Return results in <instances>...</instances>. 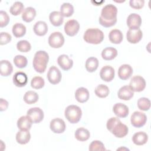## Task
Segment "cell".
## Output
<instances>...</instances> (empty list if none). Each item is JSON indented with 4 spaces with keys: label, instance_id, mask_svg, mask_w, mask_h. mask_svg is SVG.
<instances>
[{
    "label": "cell",
    "instance_id": "7",
    "mask_svg": "<svg viewBox=\"0 0 151 151\" xmlns=\"http://www.w3.org/2000/svg\"><path fill=\"white\" fill-rule=\"evenodd\" d=\"M147 121L146 114L142 112L136 111L133 112L130 117L131 124L133 126L139 128L143 126Z\"/></svg>",
    "mask_w": 151,
    "mask_h": 151
},
{
    "label": "cell",
    "instance_id": "43",
    "mask_svg": "<svg viewBox=\"0 0 151 151\" xmlns=\"http://www.w3.org/2000/svg\"><path fill=\"white\" fill-rule=\"evenodd\" d=\"M9 22V17L8 14L4 11H0V27L1 28L6 27Z\"/></svg>",
    "mask_w": 151,
    "mask_h": 151
},
{
    "label": "cell",
    "instance_id": "46",
    "mask_svg": "<svg viewBox=\"0 0 151 151\" xmlns=\"http://www.w3.org/2000/svg\"><path fill=\"white\" fill-rule=\"evenodd\" d=\"M8 102L6 100L1 98L0 99V110L1 111L6 110V109L8 108Z\"/></svg>",
    "mask_w": 151,
    "mask_h": 151
},
{
    "label": "cell",
    "instance_id": "20",
    "mask_svg": "<svg viewBox=\"0 0 151 151\" xmlns=\"http://www.w3.org/2000/svg\"><path fill=\"white\" fill-rule=\"evenodd\" d=\"M134 91L130 88L129 86H124L122 87L118 91V97L123 100H130L134 95Z\"/></svg>",
    "mask_w": 151,
    "mask_h": 151
},
{
    "label": "cell",
    "instance_id": "34",
    "mask_svg": "<svg viewBox=\"0 0 151 151\" xmlns=\"http://www.w3.org/2000/svg\"><path fill=\"white\" fill-rule=\"evenodd\" d=\"M38 94L36 92L31 90L27 91L24 96V101L28 104H32L36 103L38 100Z\"/></svg>",
    "mask_w": 151,
    "mask_h": 151
},
{
    "label": "cell",
    "instance_id": "21",
    "mask_svg": "<svg viewBox=\"0 0 151 151\" xmlns=\"http://www.w3.org/2000/svg\"><path fill=\"white\" fill-rule=\"evenodd\" d=\"M90 97L88 90L84 87L78 88L75 92V97L77 101L83 103L86 102Z\"/></svg>",
    "mask_w": 151,
    "mask_h": 151
},
{
    "label": "cell",
    "instance_id": "19",
    "mask_svg": "<svg viewBox=\"0 0 151 151\" xmlns=\"http://www.w3.org/2000/svg\"><path fill=\"white\" fill-rule=\"evenodd\" d=\"M133 74V68L129 64H123L118 70V76L123 80L129 78Z\"/></svg>",
    "mask_w": 151,
    "mask_h": 151
},
{
    "label": "cell",
    "instance_id": "12",
    "mask_svg": "<svg viewBox=\"0 0 151 151\" xmlns=\"http://www.w3.org/2000/svg\"><path fill=\"white\" fill-rule=\"evenodd\" d=\"M126 23L129 29H137L141 25L142 18L139 15L136 13H132L127 17Z\"/></svg>",
    "mask_w": 151,
    "mask_h": 151
},
{
    "label": "cell",
    "instance_id": "4",
    "mask_svg": "<svg viewBox=\"0 0 151 151\" xmlns=\"http://www.w3.org/2000/svg\"><path fill=\"white\" fill-rule=\"evenodd\" d=\"M104 34L102 31L98 28H88L83 35L84 40L89 44H99L104 39Z\"/></svg>",
    "mask_w": 151,
    "mask_h": 151
},
{
    "label": "cell",
    "instance_id": "22",
    "mask_svg": "<svg viewBox=\"0 0 151 151\" xmlns=\"http://www.w3.org/2000/svg\"><path fill=\"white\" fill-rule=\"evenodd\" d=\"M32 123V120L27 115L21 116L17 120V126L20 130H29Z\"/></svg>",
    "mask_w": 151,
    "mask_h": 151
},
{
    "label": "cell",
    "instance_id": "37",
    "mask_svg": "<svg viewBox=\"0 0 151 151\" xmlns=\"http://www.w3.org/2000/svg\"><path fill=\"white\" fill-rule=\"evenodd\" d=\"M24 6L23 4L21 2L16 1L10 7L9 11L12 15L14 16H17L20 14L21 12L24 10Z\"/></svg>",
    "mask_w": 151,
    "mask_h": 151
},
{
    "label": "cell",
    "instance_id": "45",
    "mask_svg": "<svg viewBox=\"0 0 151 151\" xmlns=\"http://www.w3.org/2000/svg\"><path fill=\"white\" fill-rule=\"evenodd\" d=\"M145 1L143 0H130L129 1L130 6L136 9H140L144 6Z\"/></svg>",
    "mask_w": 151,
    "mask_h": 151
},
{
    "label": "cell",
    "instance_id": "33",
    "mask_svg": "<svg viewBox=\"0 0 151 151\" xmlns=\"http://www.w3.org/2000/svg\"><path fill=\"white\" fill-rule=\"evenodd\" d=\"M12 31L15 37L20 38L25 34L26 27L21 23H16L13 25Z\"/></svg>",
    "mask_w": 151,
    "mask_h": 151
},
{
    "label": "cell",
    "instance_id": "42",
    "mask_svg": "<svg viewBox=\"0 0 151 151\" xmlns=\"http://www.w3.org/2000/svg\"><path fill=\"white\" fill-rule=\"evenodd\" d=\"M89 150L95 151V150H106L104 144L100 140H94L89 145Z\"/></svg>",
    "mask_w": 151,
    "mask_h": 151
},
{
    "label": "cell",
    "instance_id": "17",
    "mask_svg": "<svg viewBox=\"0 0 151 151\" xmlns=\"http://www.w3.org/2000/svg\"><path fill=\"white\" fill-rule=\"evenodd\" d=\"M57 63L59 66L65 71L70 70L73 65V61L66 54L60 55L57 58Z\"/></svg>",
    "mask_w": 151,
    "mask_h": 151
},
{
    "label": "cell",
    "instance_id": "28",
    "mask_svg": "<svg viewBox=\"0 0 151 151\" xmlns=\"http://www.w3.org/2000/svg\"><path fill=\"white\" fill-rule=\"evenodd\" d=\"M0 69L1 75L6 77L12 73L13 67L9 61L3 60L1 61Z\"/></svg>",
    "mask_w": 151,
    "mask_h": 151
},
{
    "label": "cell",
    "instance_id": "8",
    "mask_svg": "<svg viewBox=\"0 0 151 151\" xmlns=\"http://www.w3.org/2000/svg\"><path fill=\"white\" fill-rule=\"evenodd\" d=\"M129 87L133 91H142L146 87L145 80L140 76H135L132 78L129 83Z\"/></svg>",
    "mask_w": 151,
    "mask_h": 151
},
{
    "label": "cell",
    "instance_id": "3",
    "mask_svg": "<svg viewBox=\"0 0 151 151\" xmlns=\"http://www.w3.org/2000/svg\"><path fill=\"white\" fill-rule=\"evenodd\" d=\"M49 60L48 54L45 51H38L35 52L32 65L34 70L39 73H42L45 71L47 65Z\"/></svg>",
    "mask_w": 151,
    "mask_h": 151
},
{
    "label": "cell",
    "instance_id": "9",
    "mask_svg": "<svg viewBox=\"0 0 151 151\" xmlns=\"http://www.w3.org/2000/svg\"><path fill=\"white\" fill-rule=\"evenodd\" d=\"M47 79L52 84L59 83L61 80L62 75L60 70L55 66L51 67L47 73Z\"/></svg>",
    "mask_w": 151,
    "mask_h": 151
},
{
    "label": "cell",
    "instance_id": "26",
    "mask_svg": "<svg viewBox=\"0 0 151 151\" xmlns=\"http://www.w3.org/2000/svg\"><path fill=\"white\" fill-rule=\"evenodd\" d=\"M31 139V134L28 130H21L16 134V140L21 145H25L28 143Z\"/></svg>",
    "mask_w": 151,
    "mask_h": 151
},
{
    "label": "cell",
    "instance_id": "31",
    "mask_svg": "<svg viewBox=\"0 0 151 151\" xmlns=\"http://www.w3.org/2000/svg\"><path fill=\"white\" fill-rule=\"evenodd\" d=\"M74 136L77 140L80 142H84L90 138V133L87 129L84 127H80L76 130L74 133Z\"/></svg>",
    "mask_w": 151,
    "mask_h": 151
},
{
    "label": "cell",
    "instance_id": "41",
    "mask_svg": "<svg viewBox=\"0 0 151 151\" xmlns=\"http://www.w3.org/2000/svg\"><path fill=\"white\" fill-rule=\"evenodd\" d=\"M17 48L20 52H27L31 50V45L28 41L21 40L17 44Z\"/></svg>",
    "mask_w": 151,
    "mask_h": 151
},
{
    "label": "cell",
    "instance_id": "13",
    "mask_svg": "<svg viewBox=\"0 0 151 151\" xmlns=\"http://www.w3.org/2000/svg\"><path fill=\"white\" fill-rule=\"evenodd\" d=\"M64 121L60 118H55L50 122V127L51 131L55 133H62L65 130Z\"/></svg>",
    "mask_w": 151,
    "mask_h": 151
},
{
    "label": "cell",
    "instance_id": "5",
    "mask_svg": "<svg viewBox=\"0 0 151 151\" xmlns=\"http://www.w3.org/2000/svg\"><path fill=\"white\" fill-rule=\"evenodd\" d=\"M65 118L71 123H78L81 117L82 111L80 107L76 105H70L66 107L64 111Z\"/></svg>",
    "mask_w": 151,
    "mask_h": 151
},
{
    "label": "cell",
    "instance_id": "27",
    "mask_svg": "<svg viewBox=\"0 0 151 151\" xmlns=\"http://www.w3.org/2000/svg\"><path fill=\"white\" fill-rule=\"evenodd\" d=\"M50 22L55 27H58L62 25L64 21V18L60 12L53 11L49 15Z\"/></svg>",
    "mask_w": 151,
    "mask_h": 151
},
{
    "label": "cell",
    "instance_id": "24",
    "mask_svg": "<svg viewBox=\"0 0 151 151\" xmlns=\"http://www.w3.org/2000/svg\"><path fill=\"white\" fill-rule=\"evenodd\" d=\"M148 136L147 134L143 132H139L135 133L132 137V141L134 144L141 146L143 145L147 142Z\"/></svg>",
    "mask_w": 151,
    "mask_h": 151
},
{
    "label": "cell",
    "instance_id": "40",
    "mask_svg": "<svg viewBox=\"0 0 151 151\" xmlns=\"http://www.w3.org/2000/svg\"><path fill=\"white\" fill-rule=\"evenodd\" d=\"M45 81L42 77L35 76L33 77L31 81V86L35 89H40L44 86Z\"/></svg>",
    "mask_w": 151,
    "mask_h": 151
},
{
    "label": "cell",
    "instance_id": "23",
    "mask_svg": "<svg viewBox=\"0 0 151 151\" xmlns=\"http://www.w3.org/2000/svg\"><path fill=\"white\" fill-rule=\"evenodd\" d=\"M33 30L34 33L38 36L45 35L48 31V26L45 22L39 21L34 25Z\"/></svg>",
    "mask_w": 151,
    "mask_h": 151
},
{
    "label": "cell",
    "instance_id": "36",
    "mask_svg": "<svg viewBox=\"0 0 151 151\" xmlns=\"http://www.w3.org/2000/svg\"><path fill=\"white\" fill-rule=\"evenodd\" d=\"M94 92L97 97L100 98H105L109 95L110 90L107 86L101 84L98 85L96 87Z\"/></svg>",
    "mask_w": 151,
    "mask_h": 151
},
{
    "label": "cell",
    "instance_id": "30",
    "mask_svg": "<svg viewBox=\"0 0 151 151\" xmlns=\"http://www.w3.org/2000/svg\"><path fill=\"white\" fill-rule=\"evenodd\" d=\"M36 16V11L32 7H27L22 12V18L26 22H31Z\"/></svg>",
    "mask_w": 151,
    "mask_h": 151
},
{
    "label": "cell",
    "instance_id": "6",
    "mask_svg": "<svg viewBox=\"0 0 151 151\" xmlns=\"http://www.w3.org/2000/svg\"><path fill=\"white\" fill-rule=\"evenodd\" d=\"M64 43V38L60 32H54L48 37V44L52 48H58Z\"/></svg>",
    "mask_w": 151,
    "mask_h": 151
},
{
    "label": "cell",
    "instance_id": "38",
    "mask_svg": "<svg viewBox=\"0 0 151 151\" xmlns=\"http://www.w3.org/2000/svg\"><path fill=\"white\" fill-rule=\"evenodd\" d=\"M14 63L15 65L19 68H24L27 66L28 63L27 58L22 55H17L14 58Z\"/></svg>",
    "mask_w": 151,
    "mask_h": 151
},
{
    "label": "cell",
    "instance_id": "39",
    "mask_svg": "<svg viewBox=\"0 0 151 151\" xmlns=\"http://www.w3.org/2000/svg\"><path fill=\"white\" fill-rule=\"evenodd\" d=\"M138 108L143 111H147L150 107V101L148 98L141 97L137 100Z\"/></svg>",
    "mask_w": 151,
    "mask_h": 151
},
{
    "label": "cell",
    "instance_id": "35",
    "mask_svg": "<svg viewBox=\"0 0 151 151\" xmlns=\"http://www.w3.org/2000/svg\"><path fill=\"white\" fill-rule=\"evenodd\" d=\"M60 12L63 17H69L74 12V7L70 3L64 2L61 5Z\"/></svg>",
    "mask_w": 151,
    "mask_h": 151
},
{
    "label": "cell",
    "instance_id": "29",
    "mask_svg": "<svg viewBox=\"0 0 151 151\" xmlns=\"http://www.w3.org/2000/svg\"><path fill=\"white\" fill-rule=\"evenodd\" d=\"M117 55V51L116 48L109 47L103 50L101 52V57L105 60H111L116 58Z\"/></svg>",
    "mask_w": 151,
    "mask_h": 151
},
{
    "label": "cell",
    "instance_id": "10",
    "mask_svg": "<svg viewBox=\"0 0 151 151\" xmlns=\"http://www.w3.org/2000/svg\"><path fill=\"white\" fill-rule=\"evenodd\" d=\"M80 29V24L76 19L68 20L64 25V31L65 34L70 37L76 35Z\"/></svg>",
    "mask_w": 151,
    "mask_h": 151
},
{
    "label": "cell",
    "instance_id": "14",
    "mask_svg": "<svg viewBox=\"0 0 151 151\" xmlns=\"http://www.w3.org/2000/svg\"><path fill=\"white\" fill-rule=\"evenodd\" d=\"M142 31L139 28L137 29H129L126 34L127 40L132 44H136L139 42L142 38Z\"/></svg>",
    "mask_w": 151,
    "mask_h": 151
},
{
    "label": "cell",
    "instance_id": "15",
    "mask_svg": "<svg viewBox=\"0 0 151 151\" xmlns=\"http://www.w3.org/2000/svg\"><path fill=\"white\" fill-rule=\"evenodd\" d=\"M114 70L110 65H105L101 68L100 71V78L106 82H110L114 77Z\"/></svg>",
    "mask_w": 151,
    "mask_h": 151
},
{
    "label": "cell",
    "instance_id": "18",
    "mask_svg": "<svg viewBox=\"0 0 151 151\" xmlns=\"http://www.w3.org/2000/svg\"><path fill=\"white\" fill-rule=\"evenodd\" d=\"M14 85L18 87H24L28 82L27 74L22 71H18L15 73L12 78Z\"/></svg>",
    "mask_w": 151,
    "mask_h": 151
},
{
    "label": "cell",
    "instance_id": "1",
    "mask_svg": "<svg viewBox=\"0 0 151 151\" xmlns=\"http://www.w3.org/2000/svg\"><path fill=\"white\" fill-rule=\"evenodd\" d=\"M117 9L113 4H107L101 9L99 21L101 25L109 28L114 25L117 22Z\"/></svg>",
    "mask_w": 151,
    "mask_h": 151
},
{
    "label": "cell",
    "instance_id": "44",
    "mask_svg": "<svg viewBox=\"0 0 151 151\" xmlns=\"http://www.w3.org/2000/svg\"><path fill=\"white\" fill-rule=\"evenodd\" d=\"M11 35L6 32H1L0 34V44L5 45L11 41Z\"/></svg>",
    "mask_w": 151,
    "mask_h": 151
},
{
    "label": "cell",
    "instance_id": "32",
    "mask_svg": "<svg viewBox=\"0 0 151 151\" xmlns=\"http://www.w3.org/2000/svg\"><path fill=\"white\" fill-rule=\"evenodd\" d=\"M99 66V60L97 58L94 57H89L87 59L86 61V69L87 71L90 73H93L95 71Z\"/></svg>",
    "mask_w": 151,
    "mask_h": 151
},
{
    "label": "cell",
    "instance_id": "25",
    "mask_svg": "<svg viewBox=\"0 0 151 151\" xmlns=\"http://www.w3.org/2000/svg\"><path fill=\"white\" fill-rule=\"evenodd\" d=\"M109 38L110 41L115 44H119L121 43L123 40V35L122 31L117 29H114L110 31L109 34Z\"/></svg>",
    "mask_w": 151,
    "mask_h": 151
},
{
    "label": "cell",
    "instance_id": "11",
    "mask_svg": "<svg viewBox=\"0 0 151 151\" xmlns=\"http://www.w3.org/2000/svg\"><path fill=\"white\" fill-rule=\"evenodd\" d=\"M27 115L31 119L33 123H39L44 119V112L40 107H32L29 109Z\"/></svg>",
    "mask_w": 151,
    "mask_h": 151
},
{
    "label": "cell",
    "instance_id": "2",
    "mask_svg": "<svg viewBox=\"0 0 151 151\" xmlns=\"http://www.w3.org/2000/svg\"><path fill=\"white\" fill-rule=\"evenodd\" d=\"M106 127L112 134L118 138L124 137L129 132L128 127L122 123L118 117L110 118L107 122Z\"/></svg>",
    "mask_w": 151,
    "mask_h": 151
},
{
    "label": "cell",
    "instance_id": "16",
    "mask_svg": "<svg viewBox=\"0 0 151 151\" xmlns=\"http://www.w3.org/2000/svg\"><path fill=\"white\" fill-rule=\"evenodd\" d=\"M113 111L115 115L120 118H124L127 117L129 112L128 107L122 103L115 104L113 107Z\"/></svg>",
    "mask_w": 151,
    "mask_h": 151
}]
</instances>
